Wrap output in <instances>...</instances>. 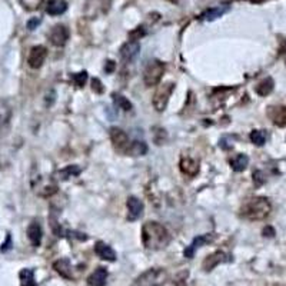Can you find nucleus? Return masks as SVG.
I'll return each mask as SVG.
<instances>
[{
  "instance_id": "31",
  "label": "nucleus",
  "mask_w": 286,
  "mask_h": 286,
  "mask_svg": "<svg viewBox=\"0 0 286 286\" xmlns=\"http://www.w3.org/2000/svg\"><path fill=\"white\" fill-rule=\"evenodd\" d=\"M20 3L26 10H36L41 6V0H20Z\"/></svg>"
},
{
  "instance_id": "35",
  "label": "nucleus",
  "mask_w": 286,
  "mask_h": 286,
  "mask_svg": "<svg viewBox=\"0 0 286 286\" xmlns=\"http://www.w3.org/2000/svg\"><path fill=\"white\" fill-rule=\"evenodd\" d=\"M263 236H268V238H273L275 236V229L271 228V226H266L263 229Z\"/></svg>"
},
{
  "instance_id": "33",
  "label": "nucleus",
  "mask_w": 286,
  "mask_h": 286,
  "mask_svg": "<svg viewBox=\"0 0 286 286\" xmlns=\"http://www.w3.org/2000/svg\"><path fill=\"white\" fill-rule=\"evenodd\" d=\"M41 23V17H33V19H30L28 22V29L29 30H35Z\"/></svg>"
},
{
  "instance_id": "19",
  "label": "nucleus",
  "mask_w": 286,
  "mask_h": 286,
  "mask_svg": "<svg viewBox=\"0 0 286 286\" xmlns=\"http://www.w3.org/2000/svg\"><path fill=\"white\" fill-rule=\"evenodd\" d=\"M108 279V271L106 268H97L95 272L87 278V285L89 286H105Z\"/></svg>"
},
{
  "instance_id": "8",
  "label": "nucleus",
  "mask_w": 286,
  "mask_h": 286,
  "mask_svg": "<svg viewBox=\"0 0 286 286\" xmlns=\"http://www.w3.org/2000/svg\"><path fill=\"white\" fill-rule=\"evenodd\" d=\"M110 0H87L84 13L89 17H97L99 14L106 13L109 10Z\"/></svg>"
},
{
  "instance_id": "17",
  "label": "nucleus",
  "mask_w": 286,
  "mask_h": 286,
  "mask_svg": "<svg viewBox=\"0 0 286 286\" xmlns=\"http://www.w3.org/2000/svg\"><path fill=\"white\" fill-rule=\"evenodd\" d=\"M53 269L59 273L62 278L65 279H73V273H72V263L70 260L66 258L59 259L53 263Z\"/></svg>"
},
{
  "instance_id": "11",
  "label": "nucleus",
  "mask_w": 286,
  "mask_h": 286,
  "mask_svg": "<svg viewBox=\"0 0 286 286\" xmlns=\"http://www.w3.org/2000/svg\"><path fill=\"white\" fill-rule=\"evenodd\" d=\"M231 259L229 256L225 253V252H222V250H218V252H215V253H212V255H209L207 258L204 259V263H202V268H204V272H209V271H212V269H215L218 265L220 263H223V262H229Z\"/></svg>"
},
{
  "instance_id": "12",
  "label": "nucleus",
  "mask_w": 286,
  "mask_h": 286,
  "mask_svg": "<svg viewBox=\"0 0 286 286\" xmlns=\"http://www.w3.org/2000/svg\"><path fill=\"white\" fill-rule=\"evenodd\" d=\"M179 167H180L183 175H186V176L189 177H195L199 173V162L196 159L191 158V156L182 158V161L179 163Z\"/></svg>"
},
{
  "instance_id": "3",
  "label": "nucleus",
  "mask_w": 286,
  "mask_h": 286,
  "mask_svg": "<svg viewBox=\"0 0 286 286\" xmlns=\"http://www.w3.org/2000/svg\"><path fill=\"white\" fill-rule=\"evenodd\" d=\"M167 281V272L162 268H152L137 276L135 286H163Z\"/></svg>"
},
{
  "instance_id": "24",
  "label": "nucleus",
  "mask_w": 286,
  "mask_h": 286,
  "mask_svg": "<svg viewBox=\"0 0 286 286\" xmlns=\"http://www.w3.org/2000/svg\"><path fill=\"white\" fill-rule=\"evenodd\" d=\"M247 164H249V158L246 155H238L231 161L232 169L235 172H244Z\"/></svg>"
},
{
  "instance_id": "23",
  "label": "nucleus",
  "mask_w": 286,
  "mask_h": 286,
  "mask_svg": "<svg viewBox=\"0 0 286 286\" xmlns=\"http://www.w3.org/2000/svg\"><path fill=\"white\" fill-rule=\"evenodd\" d=\"M81 172H82V169H81L79 166L70 164V166H66L65 169L59 170V172H57V176H59V179H62V180H68L70 177L78 176Z\"/></svg>"
},
{
  "instance_id": "21",
  "label": "nucleus",
  "mask_w": 286,
  "mask_h": 286,
  "mask_svg": "<svg viewBox=\"0 0 286 286\" xmlns=\"http://www.w3.org/2000/svg\"><path fill=\"white\" fill-rule=\"evenodd\" d=\"M68 9V3L65 0H50L46 7V13L50 16H59L63 14Z\"/></svg>"
},
{
  "instance_id": "28",
  "label": "nucleus",
  "mask_w": 286,
  "mask_h": 286,
  "mask_svg": "<svg viewBox=\"0 0 286 286\" xmlns=\"http://www.w3.org/2000/svg\"><path fill=\"white\" fill-rule=\"evenodd\" d=\"M250 140L256 146H263L266 142V133L263 130H253L250 132Z\"/></svg>"
},
{
  "instance_id": "34",
  "label": "nucleus",
  "mask_w": 286,
  "mask_h": 286,
  "mask_svg": "<svg viewBox=\"0 0 286 286\" xmlns=\"http://www.w3.org/2000/svg\"><path fill=\"white\" fill-rule=\"evenodd\" d=\"M92 89L95 90L96 93H102V92H103L102 83H100L99 79H93V81H92Z\"/></svg>"
},
{
  "instance_id": "10",
  "label": "nucleus",
  "mask_w": 286,
  "mask_h": 286,
  "mask_svg": "<svg viewBox=\"0 0 286 286\" xmlns=\"http://www.w3.org/2000/svg\"><path fill=\"white\" fill-rule=\"evenodd\" d=\"M126 206H127V219L130 222H135L139 218H142L145 206L140 199H137L136 196H130L126 202Z\"/></svg>"
},
{
  "instance_id": "29",
  "label": "nucleus",
  "mask_w": 286,
  "mask_h": 286,
  "mask_svg": "<svg viewBox=\"0 0 286 286\" xmlns=\"http://www.w3.org/2000/svg\"><path fill=\"white\" fill-rule=\"evenodd\" d=\"M87 81V72H81V73H73L72 75V82L75 83L76 87H83Z\"/></svg>"
},
{
  "instance_id": "4",
  "label": "nucleus",
  "mask_w": 286,
  "mask_h": 286,
  "mask_svg": "<svg viewBox=\"0 0 286 286\" xmlns=\"http://www.w3.org/2000/svg\"><path fill=\"white\" fill-rule=\"evenodd\" d=\"M173 90H175V83L172 82L162 83L156 89V92L153 95V100H152L153 108H155L156 112H163L167 108L169 99H170V96L173 93Z\"/></svg>"
},
{
  "instance_id": "32",
  "label": "nucleus",
  "mask_w": 286,
  "mask_h": 286,
  "mask_svg": "<svg viewBox=\"0 0 286 286\" xmlns=\"http://www.w3.org/2000/svg\"><path fill=\"white\" fill-rule=\"evenodd\" d=\"M265 182H266V177H265V175H263V172H262V170H256V172H253V183H255L256 186H262Z\"/></svg>"
},
{
  "instance_id": "7",
  "label": "nucleus",
  "mask_w": 286,
  "mask_h": 286,
  "mask_svg": "<svg viewBox=\"0 0 286 286\" xmlns=\"http://www.w3.org/2000/svg\"><path fill=\"white\" fill-rule=\"evenodd\" d=\"M49 41L57 47H62L69 41V29L65 25H55L49 32Z\"/></svg>"
},
{
  "instance_id": "37",
  "label": "nucleus",
  "mask_w": 286,
  "mask_h": 286,
  "mask_svg": "<svg viewBox=\"0 0 286 286\" xmlns=\"http://www.w3.org/2000/svg\"><path fill=\"white\" fill-rule=\"evenodd\" d=\"M250 1H253V3H262V1H265V0H250Z\"/></svg>"
},
{
  "instance_id": "18",
  "label": "nucleus",
  "mask_w": 286,
  "mask_h": 286,
  "mask_svg": "<svg viewBox=\"0 0 286 286\" xmlns=\"http://www.w3.org/2000/svg\"><path fill=\"white\" fill-rule=\"evenodd\" d=\"M95 252L96 255L103 260H109V262L116 260V252L109 245H106L105 242H97L95 245Z\"/></svg>"
},
{
  "instance_id": "22",
  "label": "nucleus",
  "mask_w": 286,
  "mask_h": 286,
  "mask_svg": "<svg viewBox=\"0 0 286 286\" xmlns=\"http://www.w3.org/2000/svg\"><path fill=\"white\" fill-rule=\"evenodd\" d=\"M126 153L130 155V156H145L148 153V145L145 142L135 140V142L130 143V146H129Z\"/></svg>"
},
{
  "instance_id": "2",
  "label": "nucleus",
  "mask_w": 286,
  "mask_h": 286,
  "mask_svg": "<svg viewBox=\"0 0 286 286\" xmlns=\"http://www.w3.org/2000/svg\"><path fill=\"white\" fill-rule=\"evenodd\" d=\"M271 210L272 204L266 198H252L244 204L241 215L247 220H263L269 216Z\"/></svg>"
},
{
  "instance_id": "14",
  "label": "nucleus",
  "mask_w": 286,
  "mask_h": 286,
  "mask_svg": "<svg viewBox=\"0 0 286 286\" xmlns=\"http://www.w3.org/2000/svg\"><path fill=\"white\" fill-rule=\"evenodd\" d=\"M268 116L271 118L275 126L279 127L286 126V106H271L268 109Z\"/></svg>"
},
{
  "instance_id": "30",
  "label": "nucleus",
  "mask_w": 286,
  "mask_h": 286,
  "mask_svg": "<svg viewBox=\"0 0 286 286\" xmlns=\"http://www.w3.org/2000/svg\"><path fill=\"white\" fill-rule=\"evenodd\" d=\"M146 35V30L143 29V26H139V28L133 29V30H130L129 32V39L133 41H140V38H143Z\"/></svg>"
},
{
  "instance_id": "25",
  "label": "nucleus",
  "mask_w": 286,
  "mask_h": 286,
  "mask_svg": "<svg viewBox=\"0 0 286 286\" xmlns=\"http://www.w3.org/2000/svg\"><path fill=\"white\" fill-rule=\"evenodd\" d=\"M273 86H275V82H273L272 78H266V79H263V81L256 86V93H258L259 96L271 95V92L273 90Z\"/></svg>"
},
{
  "instance_id": "27",
  "label": "nucleus",
  "mask_w": 286,
  "mask_h": 286,
  "mask_svg": "<svg viewBox=\"0 0 286 286\" xmlns=\"http://www.w3.org/2000/svg\"><path fill=\"white\" fill-rule=\"evenodd\" d=\"M113 100H115V103H116V106H118L119 109L124 110V112H129V110L132 109V103H130L124 96L113 93Z\"/></svg>"
},
{
  "instance_id": "6",
  "label": "nucleus",
  "mask_w": 286,
  "mask_h": 286,
  "mask_svg": "<svg viewBox=\"0 0 286 286\" xmlns=\"http://www.w3.org/2000/svg\"><path fill=\"white\" fill-rule=\"evenodd\" d=\"M109 135L115 149L119 152H127L130 143H129V136L126 135V132H123L119 127H110Z\"/></svg>"
},
{
  "instance_id": "36",
  "label": "nucleus",
  "mask_w": 286,
  "mask_h": 286,
  "mask_svg": "<svg viewBox=\"0 0 286 286\" xmlns=\"http://www.w3.org/2000/svg\"><path fill=\"white\" fill-rule=\"evenodd\" d=\"M115 62H112V60H109L108 63H106V66H105V70H106V73H112L113 70H115Z\"/></svg>"
},
{
  "instance_id": "15",
  "label": "nucleus",
  "mask_w": 286,
  "mask_h": 286,
  "mask_svg": "<svg viewBox=\"0 0 286 286\" xmlns=\"http://www.w3.org/2000/svg\"><path fill=\"white\" fill-rule=\"evenodd\" d=\"M210 241H212V238H210L209 235H202V236H198V238H195L191 245L185 249L183 255H185L186 258L192 259L193 258V255H195V252H196V249H199V247H202V246L206 245V244H209Z\"/></svg>"
},
{
  "instance_id": "1",
  "label": "nucleus",
  "mask_w": 286,
  "mask_h": 286,
  "mask_svg": "<svg viewBox=\"0 0 286 286\" xmlns=\"http://www.w3.org/2000/svg\"><path fill=\"white\" fill-rule=\"evenodd\" d=\"M142 242L146 249L159 250L169 245L170 235L159 222H146L142 228Z\"/></svg>"
},
{
  "instance_id": "26",
  "label": "nucleus",
  "mask_w": 286,
  "mask_h": 286,
  "mask_svg": "<svg viewBox=\"0 0 286 286\" xmlns=\"http://www.w3.org/2000/svg\"><path fill=\"white\" fill-rule=\"evenodd\" d=\"M20 276V286H38L35 281V273L32 269H23L19 273Z\"/></svg>"
},
{
  "instance_id": "9",
  "label": "nucleus",
  "mask_w": 286,
  "mask_h": 286,
  "mask_svg": "<svg viewBox=\"0 0 286 286\" xmlns=\"http://www.w3.org/2000/svg\"><path fill=\"white\" fill-rule=\"evenodd\" d=\"M47 56V49L44 46H35L30 49L28 56V63L30 68L39 69L44 63Z\"/></svg>"
},
{
  "instance_id": "38",
  "label": "nucleus",
  "mask_w": 286,
  "mask_h": 286,
  "mask_svg": "<svg viewBox=\"0 0 286 286\" xmlns=\"http://www.w3.org/2000/svg\"><path fill=\"white\" fill-rule=\"evenodd\" d=\"M167 1H170V3H177L179 0H167Z\"/></svg>"
},
{
  "instance_id": "16",
  "label": "nucleus",
  "mask_w": 286,
  "mask_h": 286,
  "mask_svg": "<svg viewBox=\"0 0 286 286\" xmlns=\"http://www.w3.org/2000/svg\"><path fill=\"white\" fill-rule=\"evenodd\" d=\"M41 236H43V232H41V223H39V222H36V220H35V222H32L28 228V238H29V241H30V244L35 246V247L41 246Z\"/></svg>"
},
{
  "instance_id": "5",
  "label": "nucleus",
  "mask_w": 286,
  "mask_h": 286,
  "mask_svg": "<svg viewBox=\"0 0 286 286\" xmlns=\"http://www.w3.org/2000/svg\"><path fill=\"white\" fill-rule=\"evenodd\" d=\"M164 73V63L161 60H152L146 65L145 72H143V82L146 86H156L161 82L162 76Z\"/></svg>"
},
{
  "instance_id": "13",
  "label": "nucleus",
  "mask_w": 286,
  "mask_h": 286,
  "mask_svg": "<svg viewBox=\"0 0 286 286\" xmlns=\"http://www.w3.org/2000/svg\"><path fill=\"white\" fill-rule=\"evenodd\" d=\"M139 52H140V43L139 41H126L121 47V57L124 62H132Z\"/></svg>"
},
{
  "instance_id": "20",
  "label": "nucleus",
  "mask_w": 286,
  "mask_h": 286,
  "mask_svg": "<svg viewBox=\"0 0 286 286\" xmlns=\"http://www.w3.org/2000/svg\"><path fill=\"white\" fill-rule=\"evenodd\" d=\"M226 12H229V6L222 4V6H215L212 9H207L201 17H202V20H206V22H213L219 17H222Z\"/></svg>"
}]
</instances>
